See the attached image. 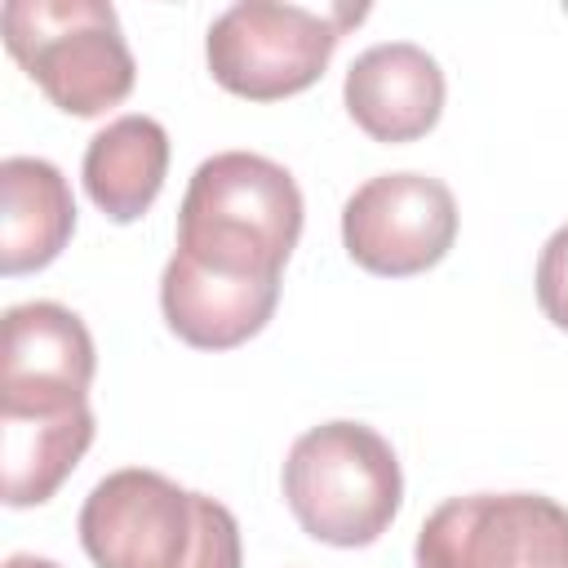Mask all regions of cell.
<instances>
[{
    "label": "cell",
    "mask_w": 568,
    "mask_h": 568,
    "mask_svg": "<svg viewBox=\"0 0 568 568\" xmlns=\"http://www.w3.org/2000/svg\"><path fill=\"white\" fill-rule=\"evenodd\" d=\"M417 568H568V506L541 493H470L435 506Z\"/></svg>",
    "instance_id": "cell-6"
},
{
    "label": "cell",
    "mask_w": 568,
    "mask_h": 568,
    "mask_svg": "<svg viewBox=\"0 0 568 568\" xmlns=\"http://www.w3.org/2000/svg\"><path fill=\"white\" fill-rule=\"evenodd\" d=\"M302 213V191L284 164L253 151H217L186 182L173 253L222 280L280 284Z\"/></svg>",
    "instance_id": "cell-1"
},
{
    "label": "cell",
    "mask_w": 568,
    "mask_h": 568,
    "mask_svg": "<svg viewBox=\"0 0 568 568\" xmlns=\"http://www.w3.org/2000/svg\"><path fill=\"white\" fill-rule=\"evenodd\" d=\"M537 306L555 328L568 333V222L546 240L537 257Z\"/></svg>",
    "instance_id": "cell-14"
},
{
    "label": "cell",
    "mask_w": 568,
    "mask_h": 568,
    "mask_svg": "<svg viewBox=\"0 0 568 568\" xmlns=\"http://www.w3.org/2000/svg\"><path fill=\"white\" fill-rule=\"evenodd\" d=\"M98 355L84 320L58 302H22L4 311L0 342V408H75L89 404Z\"/></svg>",
    "instance_id": "cell-8"
},
{
    "label": "cell",
    "mask_w": 568,
    "mask_h": 568,
    "mask_svg": "<svg viewBox=\"0 0 568 568\" xmlns=\"http://www.w3.org/2000/svg\"><path fill=\"white\" fill-rule=\"evenodd\" d=\"M4 568H62V564H53V559H44V555H9Z\"/></svg>",
    "instance_id": "cell-15"
},
{
    "label": "cell",
    "mask_w": 568,
    "mask_h": 568,
    "mask_svg": "<svg viewBox=\"0 0 568 568\" xmlns=\"http://www.w3.org/2000/svg\"><path fill=\"white\" fill-rule=\"evenodd\" d=\"M342 98L351 120L373 142H417L439 124L444 71L413 40L373 44L351 62Z\"/></svg>",
    "instance_id": "cell-9"
},
{
    "label": "cell",
    "mask_w": 568,
    "mask_h": 568,
    "mask_svg": "<svg viewBox=\"0 0 568 568\" xmlns=\"http://www.w3.org/2000/svg\"><path fill=\"white\" fill-rule=\"evenodd\" d=\"M280 284H240L191 266L186 257H169L160 275V311L164 324L195 351H231L266 328L275 315Z\"/></svg>",
    "instance_id": "cell-10"
},
{
    "label": "cell",
    "mask_w": 568,
    "mask_h": 568,
    "mask_svg": "<svg viewBox=\"0 0 568 568\" xmlns=\"http://www.w3.org/2000/svg\"><path fill=\"white\" fill-rule=\"evenodd\" d=\"M75 231V200L58 164L9 155L0 164V271L27 275L49 266Z\"/></svg>",
    "instance_id": "cell-11"
},
{
    "label": "cell",
    "mask_w": 568,
    "mask_h": 568,
    "mask_svg": "<svg viewBox=\"0 0 568 568\" xmlns=\"http://www.w3.org/2000/svg\"><path fill=\"white\" fill-rule=\"evenodd\" d=\"M364 9H302L275 0H240L222 9L204 36V58L213 80L248 102H280L311 89L342 31L359 22Z\"/></svg>",
    "instance_id": "cell-5"
},
{
    "label": "cell",
    "mask_w": 568,
    "mask_h": 568,
    "mask_svg": "<svg viewBox=\"0 0 568 568\" xmlns=\"http://www.w3.org/2000/svg\"><path fill=\"white\" fill-rule=\"evenodd\" d=\"M93 444V413L89 404L75 408H36V413H4L0 408V488L4 506H40L49 501L62 479L80 466Z\"/></svg>",
    "instance_id": "cell-12"
},
{
    "label": "cell",
    "mask_w": 568,
    "mask_h": 568,
    "mask_svg": "<svg viewBox=\"0 0 568 568\" xmlns=\"http://www.w3.org/2000/svg\"><path fill=\"white\" fill-rule=\"evenodd\" d=\"M4 49L67 115H102L133 93L138 62L106 0H9Z\"/></svg>",
    "instance_id": "cell-4"
},
{
    "label": "cell",
    "mask_w": 568,
    "mask_h": 568,
    "mask_svg": "<svg viewBox=\"0 0 568 568\" xmlns=\"http://www.w3.org/2000/svg\"><path fill=\"white\" fill-rule=\"evenodd\" d=\"M457 240V200L430 173H377L342 204V244L368 275H422Z\"/></svg>",
    "instance_id": "cell-7"
},
{
    "label": "cell",
    "mask_w": 568,
    "mask_h": 568,
    "mask_svg": "<svg viewBox=\"0 0 568 568\" xmlns=\"http://www.w3.org/2000/svg\"><path fill=\"white\" fill-rule=\"evenodd\" d=\"M80 546L98 568H240V524L160 470L124 466L80 506Z\"/></svg>",
    "instance_id": "cell-2"
},
{
    "label": "cell",
    "mask_w": 568,
    "mask_h": 568,
    "mask_svg": "<svg viewBox=\"0 0 568 568\" xmlns=\"http://www.w3.org/2000/svg\"><path fill=\"white\" fill-rule=\"evenodd\" d=\"M284 501L306 537L342 550L368 546L399 515V457L364 422L311 426L284 457Z\"/></svg>",
    "instance_id": "cell-3"
},
{
    "label": "cell",
    "mask_w": 568,
    "mask_h": 568,
    "mask_svg": "<svg viewBox=\"0 0 568 568\" xmlns=\"http://www.w3.org/2000/svg\"><path fill=\"white\" fill-rule=\"evenodd\" d=\"M169 173V133L151 115H120L84 146V191L111 222H138Z\"/></svg>",
    "instance_id": "cell-13"
}]
</instances>
